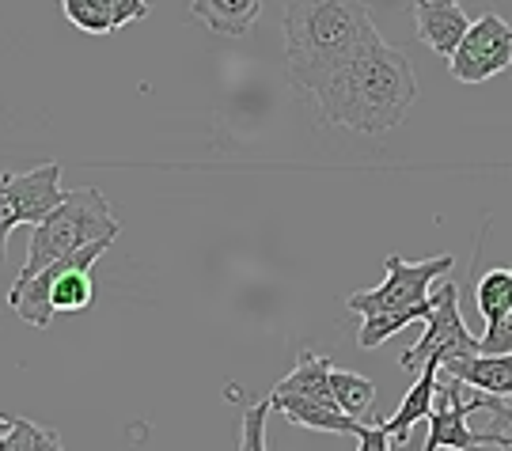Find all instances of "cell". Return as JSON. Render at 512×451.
I'll list each match as a JSON object with an SVG mask.
<instances>
[{
	"label": "cell",
	"mask_w": 512,
	"mask_h": 451,
	"mask_svg": "<svg viewBox=\"0 0 512 451\" xmlns=\"http://www.w3.org/2000/svg\"><path fill=\"white\" fill-rule=\"evenodd\" d=\"M311 99L330 126L380 137L406 122V114L418 99V76L406 54H399L380 38L349 65H342Z\"/></svg>",
	"instance_id": "6da1fadb"
},
{
	"label": "cell",
	"mask_w": 512,
	"mask_h": 451,
	"mask_svg": "<svg viewBox=\"0 0 512 451\" xmlns=\"http://www.w3.org/2000/svg\"><path fill=\"white\" fill-rule=\"evenodd\" d=\"M380 42L365 0H289L285 61L300 91H315L353 57Z\"/></svg>",
	"instance_id": "7a4b0ae2"
},
{
	"label": "cell",
	"mask_w": 512,
	"mask_h": 451,
	"mask_svg": "<svg viewBox=\"0 0 512 451\" xmlns=\"http://www.w3.org/2000/svg\"><path fill=\"white\" fill-rule=\"evenodd\" d=\"M118 220L110 213V201L103 198L99 186H80V190H65V201L57 205L46 220H38L31 243H27V262L19 270L16 281L35 277L38 270H46L50 262L73 258L76 251H84L88 243L99 239H118Z\"/></svg>",
	"instance_id": "3957f363"
},
{
	"label": "cell",
	"mask_w": 512,
	"mask_h": 451,
	"mask_svg": "<svg viewBox=\"0 0 512 451\" xmlns=\"http://www.w3.org/2000/svg\"><path fill=\"white\" fill-rule=\"evenodd\" d=\"M114 239H99L88 243L84 251H76L73 258L50 262L46 270H38L27 281H16L8 289V307L16 311L27 326L46 330L57 311H88L95 300V281L92 270L95 262L110 251Z\"/></svg>",
	"instance_id": "277c9868"
},
{
	"label": "cell",
	"mask_w": 512,
	"mask_h": 451,
	"mask_svg": "<svg viewBox=\"0 0 512 451\" xmlns=\"http://www.w3.org/2000/svg\"><path fill=\"white\" fill-rule=\"evenodd\" d=\"M497 395H482L467 398L463 383L456 379H440L437 376V398H433V414L425 417L429 421V440L421 451H478V448H505L509 444V433L501 429H490V433H471L467 429V417L475 410H494Z\"/></svg>",
	"instance_id": "5b68a950"
},
{
	"label": "cell",
	"mask_w": 512,
	"mask_h": 451,
	"mask_svg": "<svg viewBox=\"0 0 512 451\" xmlns=\"http://www.w3.org/2000/svg\"><path fill=\"white\" fill-rule=\"evenodd\" d=\"M452 266H456L452 254H437V258H425V262H406L399 254H387L384 285L368 292H353L346 300V307L353 315H361V319L414 307V304H421V300H429V285H433L437 277H448Z\"/></svg>",
	"instance_id": "8992f818"
},
{
	"label": "cell",
	"mask_w": 512,
	"mask_h": 451,
	"mask_svg": "<svg viewBox=\"0 0 512 451\" xmlns=\"http://www.w3.org/2000/svg\"><path fill=\"white\" fill-rule=\"evenodd\" d=\"M459 296H463V292H459L452 281L433 296V311H429V319H425V334L399 357V368L418 372L425 361L448 364V361H456V357L478 353V338L467 330L463 315H459Z\"/></svg>",
	"instance_id": "52a82bcc"
},
{
	"label": "cell",
	"mask_w": 512,
	"mask_h": 451,
	"mask_svg": "<svg viewBox=\"0 0 512 451\" xmlns=\"http://www.w3.org/2000/svg\"><path fill=\"white\" fill-rule=\"evenodd\" d=\"M512 65V27L501 16H482L459 38L456 54L448 57V69L459 84H486Z\"/></svg>",
	"instance_id": "ba28073f"
},
{
	"label": "cell",
	"mask_w": 512,
	"mask_h": 451,
	"mask_svg": "<svg viewBox=\"0 0 512 451\" xmlns=\"http://www.w3.org/2000/svg\"><path fill=\"white\" fill-rule=\"evenodd\" d=\"M0 179H4V190H8L12 209H16V224H31V228H35L38 220H46L57 205L65 201L61 163H42V167L23 171V175L4 171Z\"/></svg>",
	"instance_id": "9c48e42d"
},
{
	"label": "cell",
	"mask_w": 512,
	"mask_h": 451,
	"mask_svg": "<svg viewBox=\"0 0 512 451\" xmlns=\"http://www.w3.org/2000/svg\"><path fill=\"white\" fill-rule=\"evenodd\" d=\"M414 27H418V38L433 54L452 57L459 38L467 35L471 19L456 0H418L414 4Z\"/></svg>",
	"instance_id": "30bf717a"
},
{
	"label": "cell",
	"mask_w": 512,
	"mask_h": 451,
	"mask_svg": "<svg viewBox=\"0 0 512 451\" xmlns=\"http://www.w3.org/2000/svg\"><path fill=\"white\" fill-rule=\"evenodd\" d=\"M440 379H456L482 395L512 398V353H471L440 364Z\"/></svg>",
	"instance_id": "8fae6325"
},
{
	"label": "cell",
	"mask_w": 512,
	"mask_h": 451,
	"mask_svg": "<svg viewBox=\"0 0 512 451\" xmlns=\"http://www.w3.org/2000/svg\"><path fill=\"white\" fill-rule=\"evenodd\" d=\"M437 376H440V361H425L418 368V379H414V387H410V391L403 395V402H399L395 417L380 421V429H384L391 440L406 444V440H410V429H414L418 421H425V417L433 414V398H437Z\"/></svg>",
	"instance_id": "7c38bea8"
},
{
	"label": "cell",
	"mask_w": 512,
	"mask_h": 451,
	"mask_svg": "<svg viewBox=\"0 0 512 451\" xmlns=\"http://www.w3.org/2000/svg\"><path fill=\"white\" fill-rule=\"evenodd\" d=\"M266 0H190V16L220 38H247L255 31Z\"/></svg>",
	"instance_id": "4fadbf2b"
},
{
	"label": "cell",
	"mask_w": 512,
	"mask_h": 451,
	"mask_svg": "<svg viewBox=\"0 0 512 451\" xmlns=\"http://www.w3.org/2000/svg\"><path fill=\"white\" fill-rule=\"evenodd\" d=\"M270 410H281L300 429H319V433H357V417L342 414L330 398H300V395H270Z\"/></svg>",
	"instance_id": "5bb4252c"
},
{
	"label": "cell",
	"mask_w": 512,
	"mask_h": 451,
	"mask_svg": "<svg viewBox=\"0 0 512 451\" xmlns=\"http://www.w3.org/2000/svg\"><path fill=\"white\" fill-rule=\"evenodd\" d=\"M330 368H334V364H330L327 357H315L311 349H304V353L296 357V368L277 383L270 395L330 398V402H334V395H330ZM334 406H338V402H334Z\"/></svg>",
	"instance_id": "9a60e30c"
},
{
	"label": "cell",
	"mask_w": 512,
	"mask_h": 451,
	"mask_svg": "<svg viewBox=\"0 0 512 451\" xmlns=\"http://www.w3.org/2000/svg\"><path fill=\"white\" fill-rule=\"evenodd\" d=\"M330 395H334L342 414L365 421V417H372V406H376V383L368 376H357V372L330 368Z\"/></svg>",
	"instance_id": "2e32d148"
},
{
	"label": "cell",
	"mask_w": 512,
	"mask_h": 451,
	"mask_svg": "<svg viewBox=\"0 0 512 451\" xmlns=\"http://www.w3.org/2000/svg\"><path fill=\"white\" fill-rule=\"evenodd\" d=\"M475 307L482 311L486 326H497L512 307V266L509 270H486L478 273Z\"/></svg>",
	"instance_id": "e0dca14e"
},
{
	"label": "cell",
	"mask_w": 512,
	"mask_h": 451,
	"mask_svg": "<svg viewBox=\"0 0 512 451\" xmlns=\"http://www.w3.org/2000/svg\"><path fill=\"white\" fill-rule=\"evenodd\" d=\"M429 311H433V296L429 300H421L414 307H403V311H387V315H372L361 323V334H357V345L361 349H376V345H384L391 334H399L403 326L418 323V319H429Z\"/></svg>",
	"instance_id": "ac0fdd59"
},
{
	"label": "cell",
	"mask_w": 512,
	"mask_h": 451,
	"mask_svg": "<svg viewBox=\"0 0 512 451\" xmlns=\"http://www.w3.org/2000/svg\"><path fill=\"white\" fill-rule=\"evenodd\" d=\"M0 429H8L4 433V451H65L54 429H42L27 417L0 414Z\"/></svg>",
	"instance_id": "d6986e66"
},
{
	"label": "cell",
	"mask_w": 512,
	"mask_h": 451,
	"mask_svg": "<svg viewBox=\"0 0 512 451\" xmlns=\"http://www.w3.org/2000/svg\"><path fill=\"white\" fill-rule=\"evenodd\" d=\"M61 12L84 35H110V31H118L114 0H61Z\"/></svg>",
	"instance_id": "ffe728a7"
},
{
	"label": "cell",
	"mask_w": 512,
	"mask_h": 451,
	"mask_svg": "<svg viewBox=\"0 0 512 451\" xmlns=\"http://www.w3.org/2000/svg\"><path fill=\"white\" fill-rule=\"evenodd\" d=\"M478 353H512V307L497 326H486V334L478 338Z\"/></svg>",
	"instance_id": "44dd1931"
},
{
	"label": "cell",
	"mask_w": 512,
	"mask_h": 451,
	"mask_svg": "<svg viewBox=\"0 0 512 451\" xmlns=\"http://www.w3.org/2000/svg\"><path fill=\"white\" fill-rule=\"evenodd\" d=\"M357 451H391V436L380 429V421H372V425H357Z\"/></svg>",
	"instance_id": "7402d4cb"
},
{
	"label": "cell",
	"mask_w": 512,
	"mask_h": 451,
	"mask_svg": "<svg viewBox=\"0 0 512 451\" xmlns=\"http://www.w3.org/2000/svg\"><path fill=\"white\" fill-rule=\"evenodd\" d=\"M16 224V209H12V201H8V190H4V179H0V266H4V258H8V235H12Z\"/></svg>",
	"instance_id": "603a6c76"
},
{
	"label": "cell",
	"mask_w": 512,
	"mask_h": 451,
	"mask_svg": "<svg viewBox=\"0 0 512 451\" xmlns=\"http://www.w3.org/2000/svg\"><path fill=\"white\" fill-rule=\"evenodd\" d=\"M148 16V0H114V19H118V27H126V23H137V19Z\"/></svg>",
	"instance_id": "cb8c5ba5"
},
{
	"label": "cell",
	"mask_w": 512,
	"mask_h": 451,
	"mask_svg": "<svg viewBox=\"0 0 512 451\" xmlns=\"http://www.w3.org/2000/svg\"><path fill=\"white\" fill-rule=\"evenodd\" d=\"M494 429H501V433H509V444L501 451H512V398H494Z\"/></svg>",
	"instance_id": "d4e9b609"
},
{
	"label": "cell",
	"mask_w": 512,
	"mask_h": 451,
	"mask_svg": "<svg viewBox=\"0 0 512 451\" xmlns=\"http://www.w3.org/2000/svg\"><path fill=\"white\" fill-rule=\"evenodd\" d=\"M0 451H4V433H0Z\"/></svg>",
	"instance_id": "484cf974"
}]
</instances>
